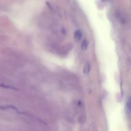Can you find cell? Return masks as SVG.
I'll use <instances>...</instances> for the list:
<instances>
[{"label": "cell", "instance_id": "1", "mask_svg": "<svg viewBox=\"0 0 131 131\" xmlns=\"http://www.w3.org/2000/svg\"><path fill=\"white\" fill-rule=\"evenodd\" d=\"M82 37V33L80 30H77L74 33V41L76 43H78V42L80 41L81 38Z\"/></svg>", "mask_w": 131, "mask_h": 131}, {"label": "cell", "instance_id": "2", "mask_svg": "<svg viewBox=\"0 0 131 131\" xmlns=\"http://www.w3.org/2000/svg\"><path fill=\"white\" fill-rule=\"evenodd\" d=\"M90 69H91V65H90V64L89 63L86 64L85 66H84L83 70V72L84 74L85 75L88 74L90 71Z\"/></svg>", "mask_w": 131, "mask_h": 131}, {"label": "cell", "instance_id": "3", "mask_svg": "<svg viewBox=\"0 0 131 131\" xmlns=\"http://www.w3.org/2000/svg\"><path fill=\"white\" fill-rule=\"evenodd\" d=\"M88 47V42L86 40H84L82 44V49L83 51H85Z\"/></svg>", "mask_w": 131, "mask_h": 131}, {"label": "cell", "instance_id": "4", "mask_svg": "<svg viewBox=\"0 0 131 131\" xmlns=\"http://www.w3.org/2000/svg\"><path fill=\"white\" fill-rule=\"evenodd\" d=\"M10 109H12L14 110H17V108H15V107L12 106H1L0 107V110H6Z\"/></svg>", "mask_w": 131, "mask_h": 131}, {"label": "cell", "instance_id": "5", "mask_svg": "<svg viewBox=\"0 0 131 131\" xmlns=\"http://www.w3.org/2000/svg\"><path fill=\"white\" fill-rule=\"evenodd\" d=\"M127 106H128L129 109L131 111V95L128 99V102H127Z\"/></svg>", "mask_w": 131, "mask_h": 131}]
</instances>
